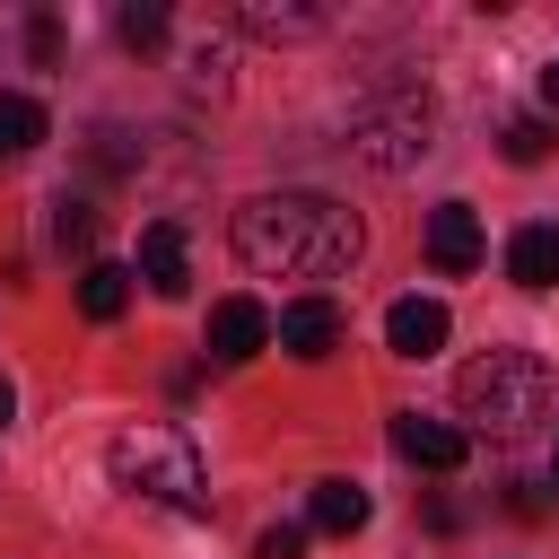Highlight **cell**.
Returning a JSON list of instances; mask_svg holds the SVG:
<instances>
[{
	"label": "cell",
	"mask_w": 559,
	"mask_h": 559,
	"mask_svg": "<svg viewBox=\"0 0 559 559\" xmlns=\"http://www.w3.org/2000/svg\"><path fill=\"white\" fill-rule=\"evenodd\" d=\"M367 253V227L332 192H253L236 210V262L262 280H341Z\"/></svg>",
	"instance_id": "cell-1"
},
{
	"label": "cell",
	"mask_w": 559,
	"mask_h": 559,
	"mask_svg": "<svg viewBox=\"0 0 559 559\" xmlns=\"http://www.w3.org/2000/svg\"><path fill=\"white\" fill-rule=\"evenodd\" d=\"M454 402L480 437H524L550 419V367L533 349H480L463 376H454Z\"/></svg>",
	"instance_id": "cell-2"
},
{
	"label": "cell",
	"mask_w": 559,
	"mask_h": 559,
	"mask_svg": "<svg viewBox=\"0 0 559 559\" xmlns=\"http://www.w3.org/2000/svg\"><path fill=\"white\" fill-rule=\"evenodd\" d=\"M105 472H114L131 498H157V507H183V515H201V507H210L201 454H192V437H183V428H166V419L122 428V437L105 445Z\"/></svg>",
	"instance_id": "cell-3"
},
{
	"label": "cell",
	"mask_w": 559,
	"mask_h": 559,
	"mask_svg": "<svg viewBox=\"0 0 559 559\" xmlns=\"http://www.w3.org/2000/svg\"><path fill=\"white\" fill-rule=\"evenodd\" d=\"M428 131H437V105L419 87H384L349 114V157H367L376 175H402L428 157Z\"/></svg>",
	"instance_id": "cell-4"
},
{
	"label": "cell",
	"mask_w": 559,
	"mask_h": 559,
	"mask_svg": "<svg viewBox=\"0 0 559 559\" xmlns=\"http://www.w3.org/2000/svg\"><path fill=\"white\" fill-rule=\"evenodd\" d=\"M271 349V306L262 297H218L210 306V358L218 367H245V358H262Z\"/></svg>",
	"instance_id": "cell-5"
},
{
	"label": "cell",
	"mask_w": 559,
	"mask_h": 559,
	"mask_svg": "<svg viewBox=\"0 0 559 559\" xmlns=\"http://www.w3.org/2000/svg\"><path fill=\"white\" fill-rule=\"evenodd\" d=\"M271 341H280L288 358H332V349H341V306H332V297H297V306L271 314Z\"/></svg>",
	"instance_id": "cell-6"
},
{
	"label": "cell",
	"mask_w": 559,
	"mask_h": 559,
	"mask_svg": "<svg viewBox=\"0 0 559 559\" xmlns=\"http://www.w3.org/2000/svg\"><path fill=\"white\" fill-rule=\"evenodd\" d=\"M445 332H454V314L437 297H393L384 306V349H402V358H437Z\"/></svg>",
	"instance_id": "cell-7"
},
{
	"label": "cell",
	"mask_w": 559,
	"mask_h": 559,
	"mask_svg": "<svg viewBox=\"0 0 559 559\" xmlns=\"http://www.w3.org/2000/svg\"><path fill=\"white\" fill-rule=\"evenodd\" d=\"M393 454H402V463H419V472H463L472 437H463V428H445V419L402 411V419H393Z\"/></svg>",
	"instance_id": "cell-8"
},
{
	"label": "cell",
	"mask_w": 559,
	"mask_h": 559,
	"mask_svg": "<svg viewBox=\"0 0 559 559\" xmlns=\"http://www.w3.org/2000/svg\"><path fill=\"white\" fill-rule=\"evenodd\" d=\"M480 253H489V236H480L472 201H437V210H428V262H437V271H472Z\"/></svg>",
	"instance_id": "cell-9"
},
{
	"label": "cell",
	"mask_w": 559,
	"mask_h": 559,
	"mask_svg": "<svg viewBox=\"0 0 559 559\" xmlns=\"http://www.w3.org/2000/svg\"><path fill=\"white\" fill-rule=\"evenodd\" d=\"M507 280L515 288H559V218H524L507 236Z\"/></svg>",
	"instance_id": "cell-10"
},
{
	"label": "cell",
	"mask_w": 559,
	"mask_h": 559,
	"mask_svg": "<svg viewBox=\"0 0 559 559\" xmlns=\"http://www.w3.org/2000/svg\"><path fill=\"white\" fill-rule=\"evenodd\" d=\"M140 280H148L157 297H183V288H192V253H183V227H175V218L140 227Z\"/></svg>",
	"instance_id": "cell-11"
},
{
	"label": "cell",
	"mask_w": 559,
	"mask_h": 559,
	"mask_svg": "<svg viewBox=\"0 0 559 559\" xmlns=\"http://www.w3.org/2000/svg\"><path fill=\"white\" fill-rule=\"evenodd\" d=\"M367 524V489L358 480H314V498H306V533H358Z\"/></svg>",
	"instance_id": "cell-12"
},
{
	"label": "cell",
	"mask_w": 559,
	"mask_h": 559,
	"mask_svg": "<svg viewBox=\"0 0 559 559\" xmlns=\"http://www.w3.org/2000/svg\"><path fill=\"white\" fill-rule=\"evenodd\" d=\"M122 306H131V271H122V262H87V271H79V314H87V323H114Z\"/></svg>",
	"instance_id": "cell-13"
},
{
	"label": "cell",
	"mask_w": 559,
	"mask_h": 559,
	"mask_svg": "<svg viewBox=\"0 0 559 559\" xmlns=\"http://www.w3.org/2000/svg\"><path fill=\"white\" fill-rule=\"evenodd\" d=\"M44 140V105L35 96H0V157H26Z\"/></svg>",
	"instance_id": "cell-14"
},
{
	"label": "cell",
	"mask_w": 559,
	"mask_h": 559,
	"mask_svg": "<svg viewBox=\"0 0 559 559\" xmlns=\"http://www.w3.org/2000/svg\"><path fill=\"white\" fill-rule=\"evenodd\" d=\"M114 35H122L131 52H148V44H166V9H157V0H131V9L114 17Z\"/></svg>",
	"instance_id": "cell-15"
},
{
	"label": "cell",
	"mask_w": 559,
	"mask_h": 559,
	"mask_svg": "<svg viewBox=\"0 0 559 559\" xmlns=\"http://www.w3.org/2000/svg\"><path fill=\"white\" fill-rule=\"evenodd\" d=\"M498 148H507L515 166H533V157H550V122H533V114H515V122L498 131Z\"/></svg>",
	"instance_id": "cell-16"
},
{
	"label": "cell",
	"mask_w": 559,
	"mask_h": 559,
	"mask_svg": "<svg viewBox=\"0 0 559 559\" xmlns=\"http://www.w3.org/2000/svg\"><path fill=\"white\" fill-rule=\"evenodd\" d=\"M245 26H262V35H314V9H271V0H253Z\"/></svg>",
	"instance_id": "cell-17"
},
{
	"label": "cell",
	"mask_w": 559,
	"mask_h": 559,
	"mask_svg": "<svg viewBox=\"0 0 559 559\" xmlns=\"http://www.w3.org/2000/svg\"><path fill=\"white\" fill-rule=\"evenodd\" d=\"M253 559H306V524H271V533L253 542Z\"/></svg>",
	"instance_id": "cell-18"
},
{
	"label": "cell",
	"mask_w": 559,
	"mask_h": 559,
	"mask_svg": "<svg viewBox=\"0 0 559 559\" xmlns=\"http://www.w3.org/2000/svg\"><path fill=\"white\" fill-rule=\"evenodd\" d=\"M26 52H35V61H52V52H61V17H52V9H35V17H26Z\"/></svg>",
	"instance_id": "cell-19"
},
{
	"label": "cell",
	"mask_w": 559,
	"mask_h": 559,
	"mask_svg": "<svg viewBox=\"0 0 559 559\" xmlns=\"http://www.w3.org/2000/svg\"><path fill=\"white\" fill-rule=\"evenodd\" d=\"M542 105H559V52L542 61Z\"/></svg>",
	"instance_id": "cell-20"
},
{
	"label": "cell",
	"mask_w": 559,
	"mask_h": 559,
	"mask_svg": "<svg viewBox=\"0 0 559 559\" xmlns=\"http://www.w3.org/2000/svg\"><path fill=\"white\" fill-rule=\"evenodd\" d=\"M9 411H17V393H9V376H0V428H9Z\"/></svg>",
	"instance_id": "cell-21"
},
{
	"label": "cell",
	"mask_w": 559,
	"mask_h": 559,
	"mask_svg": "<svg viewBox=\"0 0 559 559\" xmlns=\"http://www.w3.org/2000/svg\"><path fill=\"white\" fill-rule=\"evenodd\" d=\"M550 489H559V454H550Z\"/></svg>",
	"instance_id": "cell-22"
}]
</instances>
